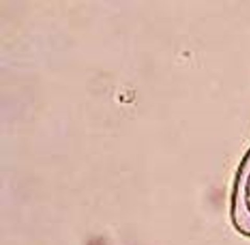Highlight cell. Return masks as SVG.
Masks as SVG:
<instances>
[{"label":"cell","mask_w":250,"mask_h":245,"mask_svg":"<svg viewBox=\"0 0 250 245\" xmlns=\"http://www.w3.org/2000/svg\"><path fill=\"white\" fill-rule=\"evenodd\" d=\"M230 216L235 230L250 237V153L235 178L231 198Z\"/></svg>","instance_id":"cell-1"}]
</instances>
